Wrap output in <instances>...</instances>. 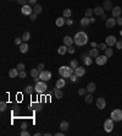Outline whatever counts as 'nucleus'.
Listing matches in <instances>:
<instances>
[{"mask_svg": "<svg viewBox=\"0 0 122 136\" xmlns=\"http://www.w3.org/2000/svg\"><path fill=\"white\" fill-rule=\"evenodd\" d=\"M73 40H75L76 45L82 47V45H84V44L88 42V36H87L86 32H82V31H81V32H77V33H76Z\"/></svg>", "mask_w": 122, "mask_h": 136, "instance_id": "nucleus-1", "label": "nucleus"}, {"mask_svg": "<svg viewBox=\"0 0 122 136\" xmlns=\"http://www.w3.org/2000/svg\"><path fill=\"white\" fill-rule=\"evenodd\" d=\"M73 72H75V70L70 66H60V69H59V74L63 78H70Z\"/></svg>", "mask_w": 122, "mask_h": 136, "instance_id": "nucleus-2", "label": "nucleus"}, {"mask_svg": "<svg viewBox=\"0 0 122 136\" xmlns=\"http://www.w3.org/2000/svg\"><path fill=\"white\" fill-rule=\"evenodd\" d=\"M34 88H35V92L37 93H45L46 91H48V86H46V82H44V81H42V80H39L38 82H35V86H34Z\"/></svg>", "mask_w": 122, "mask_h": 136, "instance_id": "nucleus-3", "label": "nucleus"}, {"mask_svg": "<svg viewBox=\"0 0 122 136\" xmlns=\"http://www.w3.org/2000/svg\"><path fill=\"white\" fill-rule=\"evenodd\" d=\"M110 118L114 120V121H121L122 120V110L121 109H115L111 112L110 114Z\"/></svg>", "mask_w": 122, "mask_h": 136, "instance_id": "nucleus-4", "label": "nucleus"}, {"mask_svg": "<svg viewBox=\"0 0 122 136\" xmlns=\"http://www.w3.org/2000/svg\"><path fill=\"white\" fill-rule=\"evenodd\" d=\"M50 78H51V72H50V71H46V70H42V71H40L39 80L46 82V81H49Z\"/></svg>", "mask_w": 122, "mask_h": 136, "instance_id": "nucleus-5", "label": "nucleus"}, {"mask_svg": "<svg viewBox=\"0 0 122 136\" xmlns=\"http://www.w3.org/2000/svg\"><path fill=\"white\" fill-rule=\"evenodd\" d=\"M104 129H105L106 133L112 131V129H114V120H112L111 118H110V119H106V120L104 121Z\"/></svg>", "mask_w": 122, "mask_h": 136, "instance_id": "nucleus-6", "label": "nucleus"}, {"mask_svg": "<svg viewBox=\"0 0 122 136\" xmlns=\"http://www.w3.org/2000/svg\"><path fill=\"white\" fill-rule=\"evenodd\" d=\"M21 11H22V14L26 15V16H30V14H33V9L30 7V5H28V4L23 5L22 9H21Z\"/></svg>", "mask_w": 122, "mask_h": 136, "instance_id": "nucleus-7", "label": "nucleus"}, {"mask_svg": "<svg viewBox=\"0 0 122 136\" xmlns=\"http://www.w3.org/2000/svg\"><path fill=\"white\" fill-rule=\"evenodd\" d=\"M95 61L98 65H105L107 61V57L106 55H99L98 58H95Z\"/></svg>", "mask_w": 122, "mask_h": 136, "instance_id": "nucleus-8", "label": "nucleus"}, {"mask_svg": "<svg viewBox=\"0 0 122 136\" xmlns=\"http://www.w3.org/2000/svg\"><path fill=\"white\" fill-rule=\"evenodd\" d=\"M121 12H122V9L120 6H115L112 10H111V14H112V17H115V19H117V17H120L121 16Z\"/></svg>", "mask_w": 122, "mask_h": 136, "instance_id": "nucleus-9", "label": "nucleus"}, {"mask_svg": "<svg viewBox=\"0 0 122 136\" xmlns=\"http://www.w3.org/2000/svg\"><path fill=\"white\" fill-rule=\"evenodd\" d=\"M116 23H117V21L115 20V17H111V19H107V20H106L105 26H106L107 28H112V27H115Z\"/></svg>", "mask_w": 122, "mask_h": 136, "instance_id": "nucleus-10", "label": "nucleus"}, {"mask_svg": "<svg viewBox=\"0 0 122 136\" xmlns=\"http://www.w3.org/2000/svg\"><path fill=\"white\" fill-rule=\"evenodd\" d=\"M116 38H115V36H107V38H106V40H105V43L109 45V47H111V45H115L116 44Z\"/></svg>", "mask_w": 122, "mask_h": 136, "instance_id": "nucleus-11", "label": "nucleus"}, {"mask_svg": "<svg viewBox=\"0 0 122 136\" xmlns=\"http://www.w3.org/2000/svg\"><path fill=\"white\" fill-rule=\"evenodd\" d=\"M96 107L99 108V109H104L105 107H106V101H105V98H98L96 99Z\"/></svg>", "mask_w": 122, "mask_h": 136, "instance_id": "nucleus-12", "label": "nucleus"}, {"mask_svg": "<svg viewBox=\"0 0 122 136\" xmlns=\"http://www.w3.org/2000/svg\"><path fill=\"white\" fill-rule=\"evenodd\" d=\"M93 11H94L95 16H101L103 14H105V9H104V6H96Z\"/></svg>", "mask_w": 122, "mask_h": 136, "instance_id": "nucleus-13", "label": "nucleus"}, {"mask_svg": "<svg viewBox=\"0 0 122 136\" xmlns=\"http://www.w3.org/2000/svg\"><path fill=\"white\" fill-rule=\"evenodd\" d=\"M73 43H75V40H73L70 36H66V37L63 38V44H65L66 47H71V45H73Z\"/></svg>", "mask_w": 122, "mask_h": 136, "instance_id": "nucleus-14", "label": "nucleus"}, {"mask_svg": "<svg viewBox=\"0 0 122 136\" xmlns=\"http://www.w3.org/2000/svg\"><path fill=\"white\" fill-rule=\"evenodd\" d=\"M75 74H76L78 77H81V76H83V75L86 74V69L82 68V66H77V68L75 69Z\"/></svg>", "mask_w": 122, "mask_h": 136, "instance_id": "nucleus-15", "label": "nucleus"}, {"mask_svg": "<svg viewBox=\"0 0 122 136\" xmlns=\"http://www.w3.org/2000/svg\"><path fill=\"white\" fill-rule=\"evenodd\" d=\"M18 70H17V68L16 69H10L9 70V77H11V78H15V77H17L18 76Z\"/></svg>", "mask_w": 122, "mask_h": 136, "instance_id": "nucleus-16", "label": "nucleus"}, {"mask_svg": "<svg viewBox=\"0 0 122 136\" xmlns=\"http://www.w3.org/2000/svg\"><path fill=\"white\" fill-rule=\"evenodd\" d=\"M99 50H100V49H96V48H93V49H91V50H89V53H88V55H89V57H92V58H94V59H95V58H98V57H99Z\"/></svg>", "mask_w": 122, "mask_h": 136, "instance_id": "nucleus-17", "label": "nucleus"}, {"mask_svg": "<svg viewBox=\"0 0 122 136\" xmlns=\"http://www.w3.org/2000/svg\"><path fill=\"white\" fill-rule=\"evenodd\" d=\"M65 85H66V81L63 80V78H59L58 81H56V83H55V88H63L65 87Z\"/></svg>", "mask_w": 122, "mask_h": 136, "instance_id": "nucleus-18", "label": "nucleus"}, {"mask_svg": "<svg viewBox=\"0 0 122 136\" xmlns=\"http://www.w3.org/2000/svg\"><path fill=\"white\" fill-rule=\"evenodd\" d=\"M103 6H104L105 11H106V10H110V11H111V10L114 9V6H112V2H111L110 0H104V5H103Z\"/></svg>", "mask_w": 122, "mask_h": 136, "instance_id": "nucleus-19", "label": "nucleus"}, {"mask_svg": "<svg viewBox=\"0 0 122 136\" xmlns=\"http://www.w3.org/2000/svg\"><path fill=\"white\" fill-rule=\"evenodd\" d=\"M68 128H70V124H68V121H61L60 123V129L61 131H63V133H66L67 130H68Z\"/></svg>", "mask_w": 122, "mask_h": 136, "instance_id": "nucleus-20", "label": "nucleus"}, {"mask_svg": "<svg viewBox=\"0 0 122 136\" xmlns=\"http://www.w3.org/2000/svg\"><path fill=\"white\" fill-rule=\"evenodd\" d=\"M18 47H20V52L21 53H27L28 52V44H27V42H22V44L18 45Z\"/></svg>", "mask_w": 122, "mask_h": 136, "instance_id": "nucleus-21", "label": "nucleus"}, {"mask_svg": "<svg viewBox=\"0 0 122 136\" xmlns=\"http://www.w3.org/2000/svg\"><path fill=\"white\" fill-rule=\"evenodd\" d=\"M39 75H40V70H39V69H32V70H30V76H32L33 78L39 77Z\"/></svg>", "mask_w": 122, "mask_h": 136, "instance_id": "nucleus-22", "label": "nucleus"}, {"mask_svg": "<svg viewBox=\"0 0 122 136\" xmlns=\"http://www.w3.org/2000/svg\"><path fill=\"white\" fill-rule=\"evenodd\" d=\"M55 23H56L58 27H62V26L66 23V19H65V17H59V19H56V22H55Z\"/></svg>", "mask_w": 122, "mask_h": 136, "instance_id": "nucleus-23", "label": "nucleus"}, {"mask_svg": "<svg viewBox=\"0 0 122 136\" xmlns=\"http://www.w3.org/2000/svg\"><path fill=\"white\" fill-rule=\"evenodd\" d=\"M81 25L83 26V27H87L88 25H91V20H89V17H87V16H84L82 20H81Z\"/></svg>", "mask_w": 122, "mask_h": 136, "instance_id": "nucleus-24", "label": "nucleus"}, {"mask_svg": "<svg viewBox=\"0 0 122 136\" xmlns=\"http://www.w3.org/2000/svg\"><path fill=\"white\" fill-rule=\"evenodd\" d=\"M95 88H96V86H95V83H94V82L88 83V86H87V91H88L89 93H93V92L95 91Z\"/></svg>", "mask_w": 122, "mask_h": 136, "instance_id": "nucleus-25", "label": "nucleus"}, {"mask_svg": "<svg viewBox=\"0 0 122 136\" xmlns=\"http://www.w3.org/2000/svg\"><path fill=\"white\" fill-rule=\"evenodd\" d=\"M42 10H43V9H42V6H40V5H38V4H35V5H34V7H33V12H34V14H37V15H39V14L42 12Z\"/></svg>", "mask_w": 122, "mask_h": 136, "instance_id": "nucleus-26", "label": "nucleus"}, {"mask_svg": "<svg viewBox=\"0 0 122 136\" xmlns=\"http://www.w3.org/2000/svg\"><path fill=\"white\" fill-rule=\"evenodd\" d=\"M32 107H33V109L37 110V112H40V110L43 109V105H42L40 103H32Z\"/></svg>", "mask_w": 122, "mask_h": 136, "instance_id": "nucleus-27", "label": "nucleus"}, {"mask_svg": "<svg viewBox=\"0 0 122 136\" xmlns=\"http://www.w3.org/2000/svg\"><path fill=\"white\" fill-rule=\"evenodd\" d=\"M58 52H59V54H60V55H63V54L67 52V47H66L65 44H63V45H61V47H59Z\"/></svg>", "mask_w": 122, "mask_h": 136, "instance_id": "nucleus-28", "label": "nucleus"}, {"mask_svg": "<svg viewBox=\"0 0 122 136\" xmlns=\"http://www.w3.org/2000/svg\"><path fill=\"white\" fill-rule=\"evenodd\" d=\"M84 57V64L86 65H92V63H93V58L92 57H89V55H83Z\"/></svg>", "mask_w": 122, "mask_h": 136, "instance_id": "nucleus-29", "label": "nucleus"}, {"mask_svg": "<svg viewBox=\"0 0 122 136\" xmlns=\"http://www.w3.org/2000/svg\"><path fill=\"white\" fill-rule=\"evenodd\" d=\"M55 97L58 98V99H60V98H62V96H63V93H62V91L61 90H59V88H55Z\"/></svg>", "mask_w": 122, "mask_h": 136, "instance_id": "nucleus-30", "label": "nucleus"}, {"mask_svg": "<svg viewBox=\"0 0 122 136\" xmlns=\"http://www.w3.org/2000/svg\"><path fill=\"white\" fill-rule=\"evenodd\" d=\"M21 38H22V40H23V42H28V40H30V32H25V33L22 34V37H21Z\"/></svg>", "mask_w": 122, "mask_h": 136, "instance_id": "nucleus-31", "label": "nucleus"}, {"mask_svg": "<svg viewBox=\"0 0 122 136\" xmlns=\"http://www.w3.org/2000/svg\"><path fill=\"white\" fill-rule=\"evenodd\" d=\"M112 54H114V50H112L110 47H107V48L105 49V55H106L107 58H110V57H112Z\"/></svg>", "mask_w": 122, "mask_h": 136, "instance_id": "nucleus-32", "label": "nucleus"}, {"mask_svg": "<svg viewBox=\"0 0 122 136\" xmlns=\"http://www.w3.org/2000/svg\"><path fill=\"white\" fill-rule=\"evenodd\" d=\"M34 91H35V88H34L33 86H27V87L25 88V92H26V93H28V95H32Z\"/></svg>", "mask_w": 122, "mask_h": 136, "instance_id": "nucleus-33", "label": "nucleus"}, {"mask_svg": "<svg viewBox=\"0 0 122 136\" xmlns=\"http://www.w3.org/2000/svg\"><path fill=\"white\" fill-rule=\"evenodd\" d=\"M71 15H72V12H71V10H70V9L63 10V17H65V19H70V17H71Z\"/></svg>", "mask_w": 122, "mask_h": 136, "instance_id": "nucleus-34", "label": "nucleus"}, {"mask_svg": "<svg viewBox=\"0 0 122 136\" xmlns=\"http://www.w3.org/2000/svg\"><path fill=\"white\" fill-rule=\"evenodd\" d=\"M84 99H86V103H88V104H91L93 102V96L92 95H86V97H84Z\"/></svg>", "mask_w": 122, "mask_h": 136, "instance_id": "nucleus-35", "label": "nucleus"}, {"mask_svg": "<svg viewBox=\"0 0 122 136\" xmlns=\"http://www.w3.org/2000/svg\"><path fill=\"white\" fill-rule=\"evenodd\" d=\"M78 66V61L77 60H71V63H70V68H72L73 70Z\"/></svg>", "mask_w": 122, "mask_h": 136, "instance_id": "nucleus-36", "label": "nucleus"}, {"mask_svg": "<svg viewBox=\"0 0 122 136\" xmlns=\"http://www.w3.org/2000/svg\"><path fill=\"white\" fill-rule=\"evenodd\" d=\"M84 14H86V16H87V17H92V16H93V14H94V11H93L92 9H87Z\"/></svg>", "mask_w": 122, "mask_h": 136, "instance_id": "nucleus-37", "label": "nucleus"}, {"mask_svg": "<svg viewBox=\"0 0 122 136\" xmlns=\"http://www.w3.org/2000/svg\"><path fill=\"white\" fill-rule=\"evenodd\" d=\"M6 107H7V104L4 102V101L0 102V110H1V112H5V110H6Z\"/></svg>", "mask_w": 122, "mask_h": 136, "instance_id": "nucleus-38", "label": "nucleus"}, {"mask_svg": "<svg viewBox=\"0 0 122 136\" xmlns=\"http://www.w3.org/2000/svg\"><path fill=\"white\" fill-rule=\"evenodd\" d=\"M98 48H99L100 50H105V49L107 48V44H106V43H100V44H98Z\"/></svg>", "mask_w": 122, "mask_h": 136, "instance_id": "nucleus-39", "label": "nucleus"}, {"mask_svg": "<svg viewBox=\"0 0 122 136\" xmlns=\"http://www.w3.org/2000/svg\"><path fill=\"white\" fill-rule=\"evenodd\" d=\"M70 78H71V81H72V82H77V81H78V76H77L75 72L71 75V77H70Z\"/></svg>", "mask_w": 122, "mask_h": 136, "instance_id": "nucleus-40", "label": "nucleus"}, {"mask_svg": "<svg viewBox=\"0 0 122 136\" xmlns=\"http://www.w3.org/2000/svg\"><path fill=\"white\" fill-rule=\"evenodd\" d=\"M22 38H15V40H14V43L16 44V45H21L22 44Z\"/></svg>", "mask_w": 122, "mask_h": 136, "instance_id": "nucleus-41", "label": "nucleus"}, {"mask_svg": "<svg viewBox=\"0 0 122 136\" xmlns=\"http://www.w3.org/2000/svg\"><path fill=\"white\" fill-rule=\"evenodd\" d=\"M86 92H87V87H86V88H79V90H78V95H79V96H84Z\"/></svg>", "mask_w": 122, "mask_h": 136, "instance_id": "nucleus-42", "label": "nucleus"}, {"mask_svg": "<svg viewBox=\"0 0 122 136\" xmlns=\"http://www.w3.org/2000/svg\"><path fill=\"white\" fill-rule=\"evenodd\" d=\"M26 76H27V74H26V71H25V70H22V71H20V72H18V77L25 78Z\"/></svg>", "mask_w": 122, "mask_h": 136, "instance_id": "nucleus-43", "label": "nucleus"}, {"mask_svg": "<svg viewBox=\"0 0 122 136\" xmlns=\"http://www.w3.org/2000/svg\"><path fill=\"white\" fill-rule=\"evenodd\" d=\"M115 47H116V49H122V39H121V40H117V42H116Z\"/></svg>", "mask_w": 122, "mask_h": 136, "instance_id": "nucleus-44", "label": "nucleus"}, {"mask_svg": "<svg viewBox=\"0 0 122 136\" xmlns=\"http://www.w3.org/2000/svg\"><path fill=\"white\" fill-rule=\"evenodd\" d=\"M67 52H68L70 54H73V53H75V47H73V45H71V47H67Z\"/></svg>", "mask_w": 122, "mask_h": 136, "instance_id": "nucleus-45", "label": "nucleus"}, {"mask_svg": "<svg viewBox=\"0 0 122 136\" xmlns=\"http://www.w3.org/2000/svg\"><path fill=\"white\" fill-rule=\"evenodd\" d=\"M17 70H18V71H22V70H25V64H23V63H20V64L17 65Z\"/></svg>", "mask_w": 122, "mask_h": 136, "instance_id": "nucleus-46", "label": "nucleus"}, {"mask_svg": "<svg viewBox=\"0 0 122 136\" xmlns=\"http://www.w3.org/2000/svg\"><path fill=\"white\" fill-rule=\"evenodd\" d=\"M30 20H32V21H34V20H37V14H30Z\"/></svg>", "mask_w": 122, "mask_h": 136, "instance_id": "nucleus-47", "label": "nucleus"}, {"mask_svg": "<svg viewBox=\"0 0 122 136\" xmlns=\"http://www.w3.org/2000/svg\"><path fill=\"white\" fill-rule=\"evenodd\" d=\"M21 136H30V133L27 131V129H26V130H22V131H21Z\"/></svg>", "mask_w": 122, "mask_h": 136, "instance_id": "nucleus-48", "label": "nucleus"}, {"mask_svg": "<svg viewBox=\"0 0 122 136\" xmlns=\"http://www.w3.org/2000/svg\"><path fill=\"white\" fill-rule=\"evenodd\" d=\"M26 2H27V0H17V4H20V5H26Z\"/></svg>", "mask_w": 122, "mask_h": 136, "instance_id": "nucleus-49", "label": "nucleus"}, {"mask_svg": "<svg viewBox=\"0 0 122 136\" xmlns=\"http://www.w3.org/2000/svg\"><path fill=\"white\" fill-rule=\"evenodd\" d=\"M73 23V21L71 20V19H66V25H68V26H71Z\"/></svg>", "mask_w": 122, "mask_h": 136, "instance_id": "nucleus-50", "label": "nucleus"}, {"mask_svg": "<svg viewBox=\"0 0 122 136\" xmlns=\"http://www.w3.org/2000/svg\"><path fill=\"white\" fill-rule=\"evenodd\" d=\"M117 25H120V26H122V16H120V17H117Z\"/></svg>", "mask_w": 122, "mask_h": 136, "instance_id": "nucleus-51", "label": "nucleus"}, {"mask_svg": "<svg viewBox=\"0 0 122 136\" xmlns=\"http://www.w3.org/2000/svg\"><path fill=\"white\" fill-rule=\"evenodd\" d=\"M37 69H39V70L42 71V70L44 69V64H42V63H40V64H38V66H37Z\"/></svg>", "mask_w": 122, "mask_h": 136, "instance_id": "nucleus-52", "label": "nucleus"}, {"mask_svg": "<svg viewBox=\"0 0 122 136\" xmlns=\"http://www.w3.org/2000/svg\"><path fill=\"white\" fill-rule=\"evenodd\" d=\"M28 4L30 5H35L37 4V0H28Z\"/></svg>", "mask_w": 122, "mask_h": 136, "instance_id": "nucleus-53", "label": "nucleus"}, {"mask_svg": "<svg viewBox=\"0 0 122 136\" xmlns=\"http://www.w3.org/2000/svg\"><path fill=\"white\" fill-rule=\"evenodd\" d=\"M100 17H101V20H105V21L107 20V15H106V14H103Z\"/></svg>", "mask_w": 122, "mask_h": 136, "instance_id": "nucleus-54", "label": "nucleus"}, {"mask_svg": "<svg viewBox=\"0 0 122 136\" xmlns=\"http://www.w3.org/2000/svg\"><path fill=\"white\" fill-rule=\"evenodd\" d=\"M21 129H22V130H26V129H27V124H26V123H23V124L21 125Z\"/></svg>", "mask_w": 122, "mask_h": 136, "instance_id": "nucleus-55", "label": "nucleus"}, {"mask_svg": "<svg viewBox=\"0 0 122 136\" xmlns=\"http://www.w3.org/2000/svg\"><path fill=\"white\" fill-rule=\"evenodd\" d=\"M55 135H56V136H63V135H65V133H63V131H60V133H56Z\"/></svg>", "mask_w": 122, "mask_h": 136, "instance_id": "nucleus-56", "label": "nucleus"}, {"mask_svg": "<svg viewBox=\"0 0 122 136\" xmlns=\"http://www.w3.org/2000/svg\"><path fill=\"white\" fill-rule=\"evenodd\" d=\"M92 47H93V48H98V44H96L95 42H92Z\"/></svg>", "mask_w": 122, "mask_h": 136, "instance_id": "nucleus-57", "label": "nucleus"}, {"mask_svg": "<svg viewBox=\"0 0 122 136\" xmlns=\"http://www.w3.org/2000/svg\"><path fill=\"white\" fill-rule=\"evenodd\" d=\"M89 20H91V23H94V22H95V17H93V16L89 17Z\"/></svg>", "mask_w": 122, "mask_h": 136, "instance_id": "nucleus-58", "label": "nucleus"}, {"mask_svg": "<svg viewBox=\"0 0 122 136\" xmlns=\"http://www.w3.org/2000/svg\"><path fill=\"white\" fill-rule=\"evenodd\" d=\"M53 93H55V91H54V92H53V91H48V96H51Z\"/></svg>", "mask_w": 122, "mask_h": 136, "instance_id": "nucleus-59", "label": "nucleus"}, {"mask_svg": "<svg viewBox=\"0 0 122 136\" xmlns=\"http://www.w3.org/2000/svg\"><path fill=\"white\" fill-rule=\"evenodd\" d=\"M50 135H51L50 133H45V134H44V136H50Z\"/></svg>", "mask_w": 122, "mask_h": 136, "instance_id": "nucleus-60", "label": "nucleus"}, {"mask_svg": "<svg viewBox=\"0 0 122 136\" xmlns=\"http://www.w3.org/2000/svg\"><path fill=\"white\" fill-rule=\"evenodd\" d=\"M120 34H121V36H122V31H121V32H120Z\"/></svg>", "mask_w": 122, "mask_h": 136, "instance_id": "nucleus-61", "label": "nucleus"}, {"mask_svg": "<svg viewBox=\"0 0 122 136\" xmlns=\"http://www.w3.org/2000/svg\"><path fill=\"white\" fill-rule=\"evenodd\" d=\"M10 1H12V0H10Z\"/></svg>", "mask_w": 122, "mask_h": 136, "instance_id": "nucleus-62", "label": "nucleus"}]
</instances>
